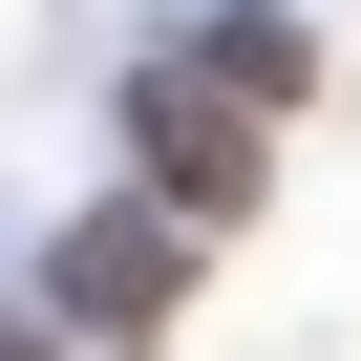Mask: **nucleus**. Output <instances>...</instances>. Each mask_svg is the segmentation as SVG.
Segmentation results:
<instances>
[{
	"label": "nucleus",
	"mask_w": 361,
	"mask_h": 361,
	"mask_svg": "<svg viewBox=\"0 0 361 361\" xmlns=\"http://www.w3.org/2000/svg\"><path fill=\"white\" fill-rule=\"evenodd\" d=\"M128 149H149V192H170V213H192V234H234V213L276 192V106H255V85L213 64V43L128 85Z\"/></svg>",
	"instance_id": "nucleus-1"
},
{
	"label": "nucleus",
	"mask_w": 361,
	"mask_h": 361,
	"mask_svg": "<svg viewBox=\"0 0 361 361\" xmlns=\"http://www.w3.org/2000/svg\"><path fill=\"white\" fill-rule=\"evenodd\" d=\"M170 298H192V213H170V192H128V213L64 234V319H85V340H149Z\"/></svg>",
	"instance_id": "nucleus-2"
},
{
	"label": "nucleus",
	"mask_w": 361,
	"mask_h": 361,
	"mask_svg": "<svg viewBox=\"0 0 361 361\" xmlns=\"http://www.w3.org/2000/svg\"><path fill=\"white\" fill-rule=\"evenodd\" d=\"M0 361H43V319H22V298H0Z\"/></svg>",
	"instance_id": "nucleus-3"
}]
</instances>
